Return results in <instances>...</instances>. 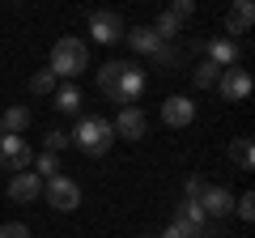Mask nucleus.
I'll use <instances>...</instances> for the list:
<instances>
[{
    "label": "nucleus",
    "mask_w": 255,
    "mask_h": 238,
    "mask_svg": "<svg viewBox=\"0 0 255 238\" xmlns=\"http://www.w3.org/2000/svg\"><path fill=\"white\" fill-rule=\"evenodd\" d=\"M251 73H247V68H221V77H217V85H213V90H221V98L226 102H243L247 94H251Z\"/></svg>",
    "instance_id": "obj_7"
},
{
    "label": "nucleus",
    "mask_w": 255,
    "mask_h": 238,
    "mask_svg": "<svg viewBox=\"0 0 255 238\" xmlns=\"http://www.w3.org/2000/svg\"><path fill=\"white\" fill-rule=\"evenodd\" d=\"M124 38H128V47H132L136 55H153L157 47H162V38L153 34V26H128Z\"/></svg>",
    "instance_id": "obj_14"
},
{
    "label": "nucleus",
    "mask_w": 255,
    "mask_h": 238,
    "mask_svg": "<svg viewBox=\"0 0 255 238\" xmlns=\"http://www.w3.org/2000/svg\"><path fill=\"white\" fill-rule=\"evenodd\" d=\"M43 153H60V149H68L73 145V136H68V132H47V140H43Z\"/></svg>",
    "instance_id": "obj_25"
},
{
    "label": "nucleus",
    "mask_w": 255,
    "mask_h": 238,
    "mask_svg": "<svg viewBox=\"0 0 255 238\" xmlns=\"http://www.w3.org/2000/svg\"><path fill=\"white\" fill-rule=\"evenodd\" d=\"M30 166H34V149L26 145V136H4L0 140V170L21 174V170H30Z\"/></svg>",
    "instance_id": "obj_5"
},
{
    "label": "nucleus",
    "mask_w": 255,
    "mask_h": 238,
    "mask_svg": "<svg viewBox=\"0 0 255 238\" xmlns=\"http://www.w3.org/2000/svg\"><path fill=\"white\" fill-rule=\"evenodd\" d=\"M149 60H153L157 68H179V64H183V51H174L170 43H162V47H157L153 55H149Z\"/></svg>",
    "instance_id": "obj_22"
},
{
    "label": "nucleus",
    "mask_w": 255,
    "mask_h": 238,
    "mask_svg": "<svg viewBox=\"0 0 255 238\" xmlns=\"http://www.w3.org/2000/svg\"><path fill=\"white\" fill-rule=\"evenodd\" d=\"M230 162H234L238 170H251V166H255V149H251V140H247V136L230 140Z\"/></svg>",
    "instance_id": "obj_18"
},
{
    "label": "nucleus",
    "mask_w": 255,
    "mask_h": 238,
    "mask_svg": "<svg viewBox=\"0 0 255 238\" xmlns=\"http://www.w3.org/2000/svg\"><path fill=\"white\" fill-rule=\"evenodd\" d=\"M191 77H196V85H200V90H213V85H217V77H221V68L213 64V60H200V64L191 68Z\"/></svg>",
    "instance_id": "obj_21"
},
{
    "label": "nucleus",
    "mask_w": 255,
    "mask_h": 238,
    "mask_svg": "<svg viewBox=\"0 0 255 238\" xmlns=\"http://www.w3.org/2000/svg\"><path fill=\"white\" fill-rule=\"evenodd\" d=\"M179 30H183V17H179L174 9H162V13H157V21H153V34L162 38V43H170V38L179 34Z\"/></svg>",
    "instance_id": "obj_17"
},
{
    "label": "nucleus",
    "mask_w": 255,
    "mask_h": 238,
    "mask_svg": "<svg viewBox=\"0 0 255 238\" xmlns=\"http://www.w3.org/2000/svg\"><path fill=\"white\" fill-rule=\"evenodd\" d=\"M0 140H4V132H0Z\"/></svg>",
    "instance_id": "obj_30"
},
{
    "label": "nucleus",
    "mask_w": 255,
    "mask_h": 238,
    "mask_svg": "<svg viewBox=\"0 0 255 238\" xmlns=\"http://www.w3.org/2000/svg\"><path fill=\"white\" fill-rule=\"evenodd\" d=\"M200 234H204V230H196V226H187V221L174 217L170 226H166V234H162V238H200Z\"/></svg>",
    "instance_id": "obj_24"
},
{
    "label": "nucleus",
    "mask_w": 255,
    "mask_h": 238,
    "mask_svg": "<svg viewBox=\"0 0 255 238\" xmlns=\"http://www.w3.org/2000/svg\"><path fill=\"white\" fill-rule=\"evenodd\" d=\"M200 51H204V60H213L217 68H234L238 55H243L234 38H209V43H200Z\"/></svg>",
    "instance_id": "obj_12"
},
{
    "label": "nucleus",
    "mask_w": 255,
    "mask_h": 238,
    "mask_svg": "<svg viewBox=\"0 0 255 238\" xmlns=\"http://www.w3.org/2000/svg\"><path fill=\"white\" fill-rule=\"evenodd\" d=\"M170 9H174V13H179V17H183V21H187V17H191V13H196V4H191V0H174Z\"/></svg>",
    "instance_id": "obj_29"
},
{
    "label": "nucleus",
    "mask_w": 255,
    "mask_h": 238,
    "mask_svg": "<svg viewBox=\"0 0 255 238\" xmlns=\"http://www.w3.org/2000/svg\"><path fill=\"white\" fill-rule=\"evenodd\" d=\"M43 200L51 204L55 213H73L77 204H81V187H77L73 179L55 174V179H43Z\"/></svg>",
    "instance_id": "obj_4"
},
{
    "label": "nucleus",
    "mask_w": 255,
    "mask_h": 238,
    "mask_svg": "<svg viewBox=\"0 0 255 238\" xmlns=\"http://www.w3.org/2000/svg\"><path fill=\"white\" fill-rule=\"evenodd\" d=\"M174 217L187 221V226H196V230H209V217H204V209H200L196 200H183L179 209H174Z\"/></svg>",
    "instance_id": "obj_19"
},
{
    "label": "nucleus",
    "mask_w": 255,
    "mask_h": 238,
    "mask_svg": "<svg viewBox=\"0 0 255 238\" xmlns=\"http://www.w3.org/2000/svg\"><path fill=\"white\" fill-rule=\"evenodd\" d=\"M55 90H60V81H55L51 68H38V73L30 77V94H38V98H47V94H55Z\"/></svg>",
    "instance_id": "obj_20"
},
{
    "label": "nucleus",
    "mask_w": 255,
    "mask_h": 238,
    "mask_svg": "<svg viewBox=\"0 0 255 238\" xmlns=\"http://www.w3.org/2000/svg\"><path fill=\"white\" fill-rule=\"evenodd\" d=\"M98 90L111 102H119V107H132L145 94V68L128 64V60H111V64L98 68Z\"/></svg>",
    "instance_id": "obj_1"
},
{
    "label": "nucleus",
    "mask_w": 255,
    "mask_h": 238,
    "mask_svg": "<svg viewBox=\"0 0 255 238\" xmlns=\"http://www.w3.org/2000/svg\"><path fill=\"white\" fill-rule=\"evenodd\" d=\"M34 174L38 179H55V174H60V157L55 153H38L34 157Z\"/></svg>",
    "instance_id": "obj_23"
},
{
    "label": "nucleus",
    "mask_w": 255,
    "mask_h": 238,
    "mask_svg": "<svg viewBox=\"0 0 255 238\" xmlns=\"http://www.w3.org/2000/svg\"><path fill=\"white\" fill-rule=\"evenodd\" d=\"M111 132H115V140H140V136L149 132V115H145L140 107H119Z\"/></svg>",
    "instance_id": "obj_6"
},
{
    "label": "nucleus",
    "mask_w": 255,
    "mask_h": 238,
    "mask_svg": "<svg viewBox=\"0 0 255 238\" xmlns=\"http://www.w3.org/2000/svg\"><path fill=\"white\" fill-rule=\"evenodd\" d=\"M191 119H196V102H191L187 94H170V98L162 102V123L166 128H187Z\"/></svg>",
    "instance_id": "obj_9"
},
{
    "label": "nucleus",
    "mask_w": 255,
    "mask_h": 238,
    "mask_svg": "<svg viewBox=\"0 0 255 238\" xmlns=\"http://www.w3.org/2000/svg\"><path fill=\"white\" fill-rule=\"evenodd\" d=\"M0 238H30V230L21 226V221H4V226H0Z\"/></svg>",
    "instance_id": "obj_28"
},
{
    "label": "nucleus",
    "mask_w": 255,
    "mask_h": 238,
    "mask_svg": "<svg viewBox=\"0 0 255 238\" xmlns=\"http://www.w3.org/2000/svg\"><path fill=\"white\" fill-rule=\"evenodd\" d=\"M124 17L119 13H111V9H102V13H90V34H94V43H119L124 38Z\"/></svg>",
    "instance_id": "obj_8"
},
{
    "label": "nucleus",
    "mask_w": 255,
    "mask_h": 238,
    "mask_svg": "<svg viewBox=\"0 0 255 238\" xmlns=\"http://www.w3.org/2000/svg\"><path fill=\"white\" fill-rule=\"evenodd\" d=\"M51 107L60 111V115H77V111H81V90H77V85H60V90L51 94Z\"/></svg>",
    "instance_id": "obj_16"
},
{
    "label": "nucleus",
    "mask_w": 255,
    "mask_h": 238,
    "mask_svg": "<svg viewBox=\"0 0 255 238\" xmlns=\"http://www.w3.org/2000/svg\"><path fill=\"white\" fill-rule=\"evenodd\" d=\"M196 204L204 209V217H209V221H217V217H230V213H234V196H230L226 187H213V183L200 192V200H196Z\"/></svg>",
    "instance_id": "obj_10"
},
{
    "label": "nucleus",
    "mask_w": 255,
    "mask_h": 238,
    "mask_svg": "<svg viewBox=\"0 0 255 238\" xmlns=\"http://www.w3.org/2000/svg\"><path fill=\"white\" fill-rule=\"evenodd\" d=\"M38 196H43V179H38L34 170H21V174L9 179V200L13 204H30V200H38Z\"/></svg>",
    "instance_id": "obj_11"
},
{
    "label": "nucleus",
    "mask_w": 255,
    "mask_h": 238,
    "mask_svg": "<svg viewBox=\"0 0 255 238\" xmlns=\"http://www.w3.org/2000/svg\"><path fill=\"white\" fill-rule=\"evenodd\" d=\"M26 128H30V107H9L0 115V132L4 136H26Z\"/></svg>",
    "instance_id": "obj_15"
},
{
    "label": "nucleus",
    "mask_w": 255,
    "mask_h": 238,
    "mask_svg": "<svg viewBox=\"0 0 255 238\" xmlns=\"http://www.w3.org/2000/svg\"><path fill=\"white\" fill-rule=\"evenodd\" d=\"M204 187H209V183H204L200 174H191L187 183H183V200H200V192H204Z\"/></svg>",
    "instance_id": "obj_27"
},
{
    "label": "nucleus",
    "mask_w": 255,
    "mask_h": 238,
    "mask_svg": "<svg viewBox=\"0 0 255 238\" xmlns=\"http://www.w3.org/2000/svg\"><path fill=\"white\" fill-rule=\"evenodd\" d=\"M251 26H255V4H251V0L230 4V13H226V34H230V38H234V34H247Z\"/></svg>",
    "instance_id": "obj_13"
},
{
    "label": "nucleus",
    "mask_w": 255,
    "mask_h": 238,
    "mask_svg": "<svg viewBox=\"0 0 255 238\" xmlns=\"http://www.w3.org/2000/svg\"><path fill=\"white\" fill-rule=\"evenodd\" d=\"M68 136H73V145L81 149L85 157H102V153H111V145H115L111 119H102V115H85L81 123L68 132Z\"/></svg>",
    "instance_id": "obj_2"
},
{
    "label": "nucleus",
    "mask_w": 255,
    "mask_h": 238,
    "mask_svg": "<svg viewBox=\"0 0 255 238\" xmlns=\"http://www.w3.org/2000/svg\"><path fill=\"white\" fill-rule=\"evenodd\" d=\"M234 213H238L243 221H255V196H251V192L238 196V200H234Z\"/></svg>",
    "instance_id": "obj_26"
},
{
    "label": "nucleus",
    "mask_w": 255,
    "mask_h": 238,
    "mask_svg": "<svg viewBox=\"0 0 255 238\" xmlns=\"http://www.w3.org/2000/svg\"><path fill=\"white\" fill-rule=\"evenodd\" d=\"M85 68H90V43H85V38H60V43L51 47L55 81H60V77H81Z\"/></svg>",
    "instance_id": "obj_3"
}]
</instances>
